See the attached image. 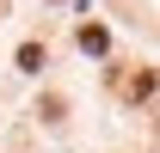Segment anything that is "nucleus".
<instances>
[{
  "instance_id": "nucleus-1",
  "label": "nucleus",
  "mask_w": 160,
  "mask_h": 153,
  "mask_svg": "<svg viewBox=\"0 0 160 153\" xmlns=\"http://www.w3.org/2000/svg\"><path fill=\"white\" fill-rule=\"evenodd\" d=\"M80 49H86V55H105V49H111V31H105V25H86V31H80Z\"/></svg>"
},
{
  "instance_id": "nucleus-2",
  "label": "nucleus",
  "mask_w": 160,
  "mask_h": 153,
  "mask_svg": "<svg viewBox=\"0 0 160 153\" xmlns=\"http://www.w3.org/2000/svg\"><path fill=\"white\" fill-rule=\"evenodd\" d=\"M154 92V74H148V67H142V74H129V98H148Z\"/></svg>"
}]
</instances>
